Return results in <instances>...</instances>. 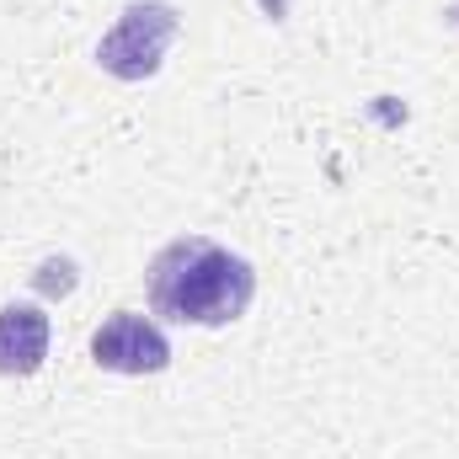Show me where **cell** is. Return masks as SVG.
Here are the masks:
<instances>
[{
    "mask_svg": "<svg viewBox=\"0 0 459 459\" xmlns=\"http://www.w3.org/2000/svg\"><path fill=\"white\" fill-rule=\"evenodd\" d=\"M48 316L43 305H5L0 310V374L11 379H27L43 368L48 358Z\"/></svg>",
    "mask_w": 459,
    "mask_h": 459,
    "instance_id": "obj_4",
    "label": "cell"
},
{
    "mask_svg": "<svg viewBox=\"0 0 459 459\" xmlns=\"http://www.w3.org/2000/svg\"><path fill=\"white\" fill-rule=\"evenodd\" d=\"M144 294L177 326H230L256 299V267L209 235H177L150 256Z\"/></svg>",
    "mask_w": 459,
    "mask_h": 459,
    "instance_id": "obj_1",
    "label": "cell"
},
{
    "mask_svg": "<svg viewBox=\"0 0 459 459\" xmlns=\"http://www.w3.org/2000/svg\"><path fill=\"white\" fill-rule=\"evenodd\" d=\"M91 363L108 374H160L171 363V342L150 316L117 310L91 332Z\"/></svg>",
    "mask_w": 459,
    "mask_h": 459,
    "instance_id": "obj_3",
    "label": "cell"
},
{
    "mask_svg": "<svg viewBox=\"0 0 459 459\" xmlns=\"http://www.w3.org/2000/svg\"><path fill=\"white\" fill-rule=\"evenodd\" d=\"M177 27H182V16H177L171 0H134V5H123L113 32H102L97 65L113 81H150L166 65V48H171Z\"/></svg>",
    "mask_w": 459,
    "mask_h": 459,
    "instance_id": "obj_2",
    "label": "cell"
}]
</instances>
